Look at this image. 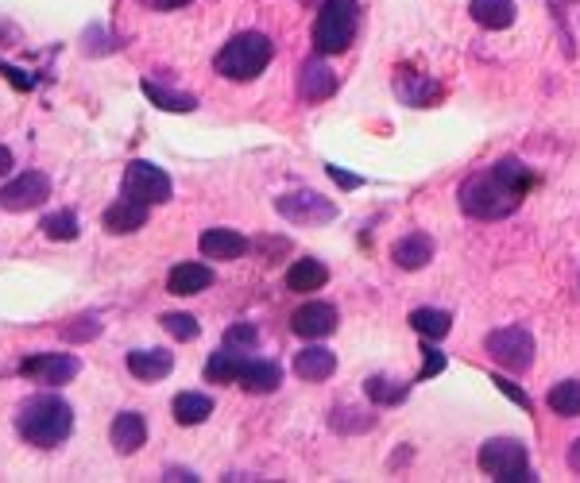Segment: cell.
Masks as SVG:
<instances>
[{"label": "cell", "instance_id": "6da1fadb", "mask_svg": "<svg viewBox=\"0 0 580 483\" xmlns=\"http://www.w3.org/2000/svg\"><path fill=\"white\" fill-rule=\"evenodd\" d=\"M16 429L35 449H58L74 433V410L58 395H31L20 402Z\"/></svg>", "mask_w": 580, "mask_h": 483}, {"label": "cell", "instance_id": "7a4b0ae2", "mask_svg": "<svg viewBox=\"0 0 580 483\" xmlns=\"http://www.w3.org/2000/svg\"><path fill=\"white\" fill-rule=\"evenodd\" d=\"M522 190H515L503 174L495 171H480V174H468L457 190V201H461V213L472 217V221H503L511 217L515 209L522 205Z\"/></svg>", "mask_w": 580, "mask_h": 483}, {"label": "cell", "instance_id": "3957f363", "mask_svg": "<svg viewBox=\"0 0 580 483\" xmlns=\"http://www.w3.org/2000/svg\"><path fill=\"white\" fill-rule=\"evenodd\" d=\"M271 58H275V43L263 31H240V35H232L229 43L217 51L213 66L229 82H252V78H260L263 70L271 66Z\"/></svg>", "mask_w": 580, "mask_h": 483}, {"label": "cell", "instance_id": "277c9868", "mask_svg": "<svg viewBox=\"0 0 580 483\" xmlns=\"http://www.w3.org/2000/svg\"><path fill=\"white\" fill-rule=\"evenodd\" d=\"M360 20V4L356 0H321L318 20H314V47L318 55H341L348 51L352 35Z\"/></svg>", "mask_w": 580, "mask_h": 483}, {"label": "cell", "instance_id": "5b68a950", "mask_svg": "<svg viewBox=\"0 0 580 483\" xmlns=\"http://www.w3.org/2000/svg\"><path fill=\"white\" fill-rule=\"evenodd\" d=\"M480 468L499 483H530L538 480L530 472V456H526V445L515 441V437H492L484 449H480Z\"/></svg>", "mask_w": 580, "mask_h": 483}, {"label": "cell", "instance_id": "8992f818", "mask_svg": "<svg viewBox=\"0 0 580 483\" xmlns=\"http://www.w3.org/2000/svg\"><path fill=\"white\" fill-rule=\"evenodd\" d=\"M120 194L132 201H144V205H163V201H171V194H174L171 174L159 171V167L147 163V159H132V163L124 167Z\"/></svg>", "mask_w": 580, "mask_h": 483}, {"label": "cell", "instance_id": "52a82bcc", "mask_svg": "<svg viewBox=\"0 0 580 483\" xmlns=\"http://www.w3.org/2000/svg\"><path fill=\"white\" fill-rule=\"evenodd\" d=\"M484 352L492 356L499 368L507 371H526L530 364H534V337L526 333V329H519V325H511V329H495L492 337L484 341Z\"/></svg>", "mask_w": 580, "mask_h": 483}, {"label": "cell", "instance_id": "ba28073f", "mask_svg": "<svg viewBox=\"0 0 580 483\" xmlns=\"http://www.w3.org/2000/svg\"><path fill=\"white\" fill-rule=\"evenodd\" d=\"M47 198H51V178L43 171L16 174L12 182L0 186V209L4 213H28V209H39Z\"/></svg>", "mask_w": 580, "mask_h": 483}, {"label": "cell", "instance_id": "9c48e42d", "mask_svg": "<svg viewBox=\"0 0 580 483\" xmlns=\"http://www.w3.org/2000/svg\"><path fill=\"white\" fill-rule=\"evenodd\" d=\"M275 209H279V217L290 221V225H325V221L337 217V205L325 201L321 194H310V190L275 198Z\"/></svg>", "mask_w": 580, "mask_h": 483}, {"label": "cell", "instance_id": "30bf717a", "mask_svg": "<svg viewBox=\"0 0 580 483\" xmlns=\"http://www.w3.org/2000/svg\"><path fill=\"white\" fill-rule=\"evenodd\" d=\"M78 371H82V360L70 356V352H43V356H28V360L20 364V375H24V379L47 383V387L70 383Z\"/></svg>", "mask_w": 580, "mask_h": 483}, {"label": "cell", "instance_id": "8fae6325", "mask_svg": "<svg viewBox=\"0 0 580 483\" xmlns=\"http://www.w3.org/2000/svg\"><path fill=\"white\" fill-rule=\"evenodd\" d=\"M337 329V310L329 302H306L290 313V333L302 341H321Z\"/></svg>", "mask_w": 580, "mask_h": 483}, {"label": "cell", "instance_id": "7c38bea8", "mask_svg": "<svg viewBox=\"0 0 580 483\" xmlns=\"http://www.w3.org/2000/svg\"><path fill=\"white\" fill-rule=\"evenodd\" d=\"M248 352H252V348L221 344V348L209 356V364H205V379H209V383H217V387H225V383H240L244 368L252 364V356H248Z\"/></svg>", "mask_w": 580, "mask_h": 483}, {"label": "cell", "instance_id": "4fadbf2b", "mask_svg": "<svg viewBox=\"0 0 580 483\" xmlns=\"http://www.w3.org/2000/svg\"><path fill=\"white\" fill-rule=\"evenodd\" d=\"M109 441H113V449L120 456L140 453V449L147 445L144 414H136V410H120V414L113 418V429H109Z\"/></svg>", "mask_w": 580, "mask_h": 483}, {"label": "cell", "instance_id": "5bb4252c", "mask_svg": "<svg viewBox=\"0 0 580 483\" xmlns=\"http://www.w3.org/2000/svg\"><path fill=\"white\" fill-rule=\"evenodd\" d=\"M147 217H151V205L132 201V198H120L105 209L101 225H105V232H113V236H128V232H140V228L147 225Z\"/></svg>", "mask_w": 580, "mask_h": 483}, {"label": "cell", "instance_id": "9a60e30c", "mask_svg": "<svg viewBox=\"0 0 580 483\" xmlns=\"http://www.w3.org/2000/svg\"><path fill=\"white\" fill-rule=\"evenodd\" d=\"M298 93H302V101H310V105H318L325 97H333L337 93V78H333V70L321 62V58H310L306 66H302V74H298Z\"/></svg>", "mask_w": 580, "mask_h": 483}, {"label": "cell", "instance_id": "2e32d148", "mask_svg": "<svg viewBox=\"0 0 580 483\" xmlns=\"http://www.w3.org/2000/svg\"><path fill=\"white\" fill-rule=\"evenodd\" d=\"M128 371L140 379V383H159V379H167L174 368V356L171 352H163V348H140V352H128Z\"/></svg>", "mask_w": 580, "mask_h": 483}, {"label": "cell", "instance_id": "e0dca14e", "mask_svg": "<svg viewBox=\"0 0 580 483\" xmlns=\"http://www.w3.org/2000/svg\"><path fill=\"white\" fill-rule=\"evenodd\" d=\"M391 259H395V267H403V271H422V267H430V259H434V240H430L426 232H410L403 240H395Z\"/></svg>", "mask_w": 580, "mask_h": 483}, {"label": "cell", "instance_id": "ac0fdd59", "mask_svg": "<svg viewBox=\"0 0 580 483\" xmlns=\"http://www.w3.org/2000/svg\"><path fill=\"white\" fill-rule=\"evenodd\" d=\"M248 252V236H240V232H232V228H205L202 232V256L205 259H221V263H229V259H240Z\"/></svg>", "mask_w": 580, "mask_h": 483}, {"label": "cell", "instance_id": "d6986e66", "mask_svg": "<svg viewBox=\"0 0 580 483\" xmlns=\"http://www.w3.org/2000/svg\"><path fill=\"white\" fill-rule=\"evenodd\" d=\"M209 286H213V267H205V263H178V267H171V275H167V290L178 294V298L202 294Z\"/></svg>", "mask_w": 580, "mask_h": 483}, {"label": "cell", "instance_id": "ffe728a7", "mask_svg": "<svg viewBox=\"0 0 580 483\" xmlns=\"http://www.w3.org/2000/svg\"><path fill=\"white\" fill-rule=\"evenodd\" d=\"M333 371H337V356H333L329 348H321V344H310V348H302V352L294 356V375L306 379V383H321V379H329Z\"/></svg>", "mask_w": 580, "mask_h": 483}, {"label": "cell", "instance_id": "44dd1931", "mask_svg": "<svg viewBox=\"0 0 580 483\" xmlns=\"http://www.w3.org/2000/svg\"><path fill=\"white\" fill-rule=\"evenodd\" d=\"M468 12H472V20H476L480 28H488V31L511 28V24H515V16H519L515 0H472V4H468Z\"/></svg>", "mask_w": 580, "mask_h": 483}, {"label": "cell", "instance_id": "7402d4cb", "mask_svg": "<svg viewBox=\"0 0 580 483\" xmlns=\"http://www.w3.org/2000/svg\"><path fill=\"white\" fill-rule=\"evenodd\" d=\"M325 283H329V267L321 259H298V263H290L287 290H294V294H314Z\"/></svg>", "mask_w": 580, "mask_h": 483}, {"label": "cell", "instance_id": "603a6c76", "mask_svg": "<svg viewBox=\"0 0 580 483\" xmlns=\"http://www.w3.org/2000/svg\"><path fill=\"white\" fill-rule=\"evenodd\" d=\"M279 383H283V368L271 360H252L240 375V387L248 395H271V391H279Z\"/></svg>", "mask_w": 580, "mask_h": 483}, {"label": "cell", "instance_id": "cb8c5ba5", "mask_svg": "<svg viewBox=\"0 0 580 483\" xmlns=\"http://www.w3.org/2000/svg\"><path fill=\"white\" fill-rule=\"evenodd\" d=\"M171 414L178 426H202V422H209V414H213V398L198 395V391H182L171 402Z\"/></svg>", "mask_w": 580, "mask_h": 483}, {"label": "cell", "instance_id": "d4e9b609", "mask_svg": "<svg viewBox=\"0 0 580 483\" xmlns=\"http://www.w3.org/2000/svg\"><path fill=\"white\" fill-rule=\"evenodd\" d=\"M410 329H414L418 337H426V341H441V337H449V329H453V317H449L445 310L418 306V310H410Z\"/></svg>", "mask_w": 580, "mask_h": 483}, {"label": "cell", "instance_id": "484cf974", "mask_svg": "<svg viewBox=\"0 0 580 483\" xmlns=\"http://www.w3.org/2000/svg\"><path fill=\"white\" fill-rule=\"evenodd\" d=\"M364 395L372 398L376 406H399V402L410 395V383H399V379H391V375H368Z\"/></svg>", "mask_w": 580, "mask_h": 483}, {"label": "cell", "instance_id": "4316f807", "mask_svg": "<svg viewBox=\"0 0 580 483\" xmlns=\"http://www.w3.org/2000/svg\"><path fill=\"white\" fill-rule=\"evenodd\" d=\"M144 93H147V101H151L155 109H163V113H194V109H198V97H190V93H174V89L155 86L151 78H147V82H144Z\"/></svg>", "mask_w": 580, "mask_h": 483}, {"label": "cell", "instance_id": "83f0119b", "mask_svg": "<svg viewBox=\"0 0 580 483\" xmlns=\"http://www.w3.org/2000/svg\"><path fill=\"white\" fill-rule=\"evenodd\" d=\"M546 406L561 418H580V379H565V383L550 387Z\"/></svg>", "mask_w": 580, "mask_h": 483}, {"label": "cell", "instance_id": "f1b7e54d", "mask_svg": "<svg viewBox=\"0 0 580 483\" xmlns=\"http://www.w3.org/2000/svg\"><path fill=\"white\" fill-rule=\"evenodd\" d=\"M78 232L82 228H78V213L74 209H58V213H47L43 217V236L47 240H58V244L62 240H78Z\"/></svg>", "mask_w": 580, "mask_h": 483}, {"label": "cell", "instance_id": "f546056e", "mask_svg": "<svg viewBox=\"0 0 580 483\" xmlns=\"http://www.w3.org/2000/svg\"><path fill=\"white\" fill-rule=\"evenodd\" d=\"M395 89H399V97H403L406 105H418V109H430L437 97H441V86L437 82H426V78H414V86H406L403 78H399Z\"/></svg>", "mask_w": 580, "mask_h": 483}, {"label": "cell", "instance_id": "4dcf8cb0", "mask_svg": "<svg viewBox=\"0 0 580 483\" xmlns=\"http://www.w3.org/2000/svg\"><path fill=\"white\" fill-rule=\"evenodd\" d=\"M159 325L171 333L174 341H194V337L202 333L198 317H190V313H163V317H159Z\"/></svg>", "mask_w": 580, "mask_h": 483}, {"label": "cell", "instance_id": "1f68e13d", "mask_svg": "<svg viewBox=\"0 0 580 483\" xmlns=\"http://www.w3.org/2000/svg\"><path fill=\"white\" fill-rule=\"evenodd\" d=\"M101 333V321H97V313H86V317H78V321H66L62 325V337L70 344H86L93 341Z\"/></svg>", "mask_w": 580, "mask_h": 483}, {"label": "cell", "instance_id": "d6a6232c", "mask_svg": "<svg viewBox=\"0 0 580 483\" xmlns=\"http://www.w3.org/2000/svg\"><path fill=\"white\" fill-rule=\"evenodd\" d=\"M225 344H236V348H256V344H260V329L248 325V321H240V325H232L229 333H225Z\"/></svg>", "mask_w": 580, "mask_h": 483}, {"label": "cell", "instance_id": "836d02e7", "mask_svg": "<svg viewBox=\"0 0 580 483\" xmlns=\"http://www.w3.org/2000/svg\"><path fill=\"white\" fill-rule=\"evenodd\" d=\"M422 356H426V368L414 375V383H426V379H434L437 371H445V356L434 348V341H426V348H422Z\"/></svg>", "mask_w": 580, "mask_h": 483}, {"label": "cell", "instance_id": "e575fe53", "mask_svg": "<svg viewBox=\"0 0 580 483\" xmlns=\"http://www.w3.org/2000/svg\"><path fill=\"white\" fill-rule=\"evenodd\" d=\"M492 383H495V387H499V391H503V395L511 398V402H519L522 410H530V395H526V391H522L519 383H511V379H507V375H492Z\"/></svg>", "mask_w": 580, "mask_h": 483}, {"label": "cell", "instance_id": "d590c367", "mask_svg": "<svg viewBox=\"0 0 580 483\" xmlns=\"http://www.w3.org/2000/svg\"><path fill=\"white\" fill-rule=\"evenodd\" d=\"M0 74H4L16 89H35V78H28L24 70H16V66H8V62H0Z\"/></svg>", "mask_w": 580, "mask_h": 483}, {"label": "cell", "instance_id": "8d00e7d4", "mask_svg": "<svg viewBox=\"0 0 580 483\" xmlns=\"http://www.w3.org/2000/svg\"><path fill=\"white\" fill-rule=\"evenodd\" d=\"M325 171H329V178H333V182H337V186H345V190H356V186H360V182H364V178H360V174H345V171H341V167H333V163H329V167H325Z\"/></svg>", "mask_w": 580, "mask_h": 483}, {"label": "cell", "instance_id": "74e56055", "mask_svg": "<svg viewBox=\"0 0 580 483\" xmlns=\"http://www.w3.org/2000/svg\"><path fill=\"white\" fill-rule=\"evenodd\" d=\"M8 171H12V151H8L4 143H0V178H4Z\"/></svg>", "mask_w": 580, "mask_h": 483}, {"label": "cell", "instance_id": "f35d334b", "mask_svg": "<svg viewBox=\"0 0 580 483\" xmlns=\"http://www.w3.org/2000/svg\"><path fill=\"white\" fill-rule=\"evenodd\" d=\"M155 8H163V12H171V8H182V4H190V0H151Z\"/></svg>", "mask_w": 580, "mask_h": 483}, {"label": "cell", "instance_id": "ab89813d", "mask_svg": "<svg viewBox=\"0 0 580 483\" xmlns=\"http://www.w3.org/2000/svg\"><path fill=\"white\" fill-rule=\"evenodd\" d=\"M569 468L580 472V441H573V449H569Z\"/></svg>", "mask_w": 580, "mask_h": 483}, {"label": "cell", "instance_id": "60d3db41", "mask_svg": "<svg viewBox=\"0 0 580 483\" xmlns=\"http://www.w3.org/2000/svg\"><path fill=\"white\" fill-rule=\"evenodd\" d=\"M167 480H198V476H194V472H182V468H171Z\"/></svg>", "mask_w": 580, "mask_h": 483}, {"label": "cell", "instance_id": "b9f144b4", "mask_svg": "<svg viewBox=\"0 0 580 483\" xmlns=\"http://www.w3.org/2000/svg\"><path fill=\"white\" fill-rule=\"evenodd\" d=\"M550 4H553V12H557V8H561V4H565V0H550Z\"/></svg>", "mask_w": 580, "mask_h": 483}, {"label": "cell", "instance_id": "7bdbcfd3", "mask_svg": "<svg viewBox=\"0 0 580 483\" xmlns=\"http://www.w3.org/2000/svg\"><path fill=\"white\" fill-rule=\"evenodd\" d=\"M302 4H314V0H302Z\"/></svg>", "mask_w": 580, "mask_h": 483}]
</instances>
